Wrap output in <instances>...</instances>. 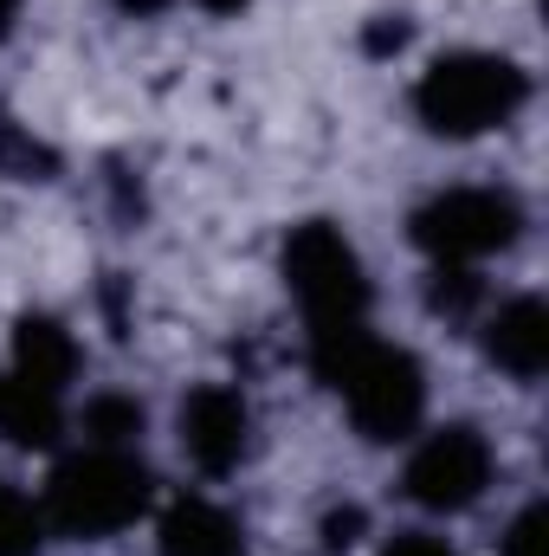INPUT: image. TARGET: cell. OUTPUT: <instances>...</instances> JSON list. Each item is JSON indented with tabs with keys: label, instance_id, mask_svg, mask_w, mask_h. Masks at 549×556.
I'll return each instance as SVG.
<instances>
[{
	"label": "cell",
	"instance_id": "obj_1",
	"mask_svg": "<svg viewBox=\"0 0 549 556\" xmlns=\"http://www.w3.org/2000/svg\"><path fill=\"white\" fill-rule=\"evenodd\" d=\"M310 369L317 382L349 408L356 433L388 446L408 440L426 415V376L401 343H382L369 324H336V330H310Z\"/></svg>",
	"mask_w": 549,
	"mask_h": 556
},
{
	"label": "cell",
	"instance_id": "obj_2",
	"mask_svg": "<svg viewBox=\"0 0 549 556\" xmlns=\"http://www.w3.org/2000/svg\"><path fill=\"white\" fill-rule=\"evenodd\" d=\"M524 104H531V72L505 52H446L413 85V117L452 142L505 130Z\"/></svg>",
	"mask_w": 549,
	"mask_h": 556
},
{
	"label": "cell",
	"instance_id": "obj_3",
	"mask_svg": "<svg viewBox=\"0 0 549 556\" xmlns=\"http://www.w3.org/2000/svg\"><path fill=\"white\" fill-rule=\"evenodd\" d=\"M149 492H155V479H149V466L130 446H85V453H72L52 472L46 518L65 538L98 544V538H117V531L137 525L142 511H149Z\"/></svg>",
	"mask_w": 549,
	"mask_h": 556
},
{
	"label": "cell",
	"instance_id": "obj_4",
	"mask_svg": "<svg viewBox=\"0 0 549 556\" xmlns=\"http://www.w3.org/2000/svg\"><path fill=\"white\" fill-rule=\"evenodd\" d=\"M284 285H291V298L304 311V330L369 324V273H362V253L330 220L291 227V240H284Z\"/></svg>",
	"mask_w": 549,
	"mask_h": 556
},
{
	"label": "cell",
	"instance_id": "obj_5",
	"mask_svg": "<svg viewBox=\"0 0 549 556\" xmlns=\"http://www.w3.org/2000/svg\"><path fill=\"white\" fill-rule=\"evenodd\" d=\"M524 233V207L505 188H446L426 207H413V247L433 266H478L491 253H511Z\"/></svg>",
	"mask_w": 549,
	"mask_h": 556
},
{
	"label": "cell",
	"instance_id": "obj_6",
	"mask_svg": "<svg viewBox=\"0 0 549 556\" xmlns=\"http://www.w3.org/2000/svg\"><path fill=\"white\" fill-rule=\"evenodd\" d=\"M491 485V446L478 427H439L426 433L408 453V472H401V492H408L420 511H472Z\"/></svg>",
	"mask_w": 549,
	"mask_h": 556
},
{
	"label": "cell",
	"instance_id": "obj_7",
	"mask_svg": "<svg viewBox=\"0 0 549 556\" xmlns=\"http://www.w3.org/2000/svg\"><path fill=\"white\" fill-rule=\"evenodd\" d=\"M246 446H253V408H246L240 389H227V382H201V389L181 402V453H188L207 479L240 472Z\"/></svg>",
	"mask_w": 549,
	"mask_h": 556
},
{
	"label": "cell",
	"instance_id": "obj_8",
	"mask_svg": "<svg viewBox=\"0 0 549 556\" xmlns=\"http://www.w3.org/2000/svg\"><path fill=\"white\" fill-rule=\"evenodd\" d=\"M485 356L511 382H537L549 369V311L544 298H511L485 317Z\"/></svg>",
	"mask_w": 549,
	"mask_h": 556
},
{
	"label": "cell",
	"instance_id": "obj_9",
	"mask_svg": "<svg viewBox=\"0 0 549 556\" xmlns=\"http://www.w3.org/2000/svg\"><path fill=\"white\" fill-rule=\"evenodd\" d=\"M155 551L162 556H240L246 551V531L227 505L214 498H175L162 511V531H155Z\"/></svg>",
	"mask_w": 549,
	"mask_h": 556
},
{
	"label": "cell",
	"instance_id": "obj_10",
	"mask_svg": "<svg viewBox=\"0 0 549 556\" xmlns=\"http://www.w3.org/2000/svg\"><path fill=\"white\" fill-rule=\"evenodd\" d=\"M7 369H20L26 382H39V389L65 395V389H72V376H78V337H72L59 317L26 311V317L13 324V363H7Z\"/></svg>",
	"mask_w": 549,
	"mask_h": 556
},
{
	"label": "cell",
	"instance_id": "obj_11",
	"mask_svg": "<svg viewBox=\"0 0 549 556\" xmlns=\"http://www.w3.org/2000/svg\"><path fill=\"white\" fill-rule=\"evenodd\" d=\"M59 433H65L59 395L26 382L20 369H0V440L20 453H46V446H59Z\"/></svg>",
	"mask_w": 549,
	"mask_h": 556
},
{
	"label": "cell",
	"instance_id": "obj_12",
	"mask_svg": "<svg viewBox=\"0 0 549 556\" xmlns=\"http://www.w3.org/2000/svg\"><path fill=\"white\" fill-rule=\"evenodd\" d=\"M39 544H46V511L0 479V556H39Z\"/></svg>",
	"mask_w": 549,
	"mask_h": 556
},
{
	"label": "cell",
	"instance_id": "obj_13",
	"mask_svg": "<svg viewBox=\"0 0 549 556\" xmlns=\"http://www.w3.org/2000/svg\"><path fill=\"white\" fill-rule=\"evenodd\" d=\"M137 433H142V408L130 395H98L85 408V440L91 446H137Z\"/></svg>",
	"mask_w": 549,
	"mask_h": 556
},
{
	"label": "cell",
	"instance_id": "obj_14",
	"mask_svg": "<svg viewBox=\"0 0 549 556\" xmlns=\"http://www.w3.org/2000/svg\"><path fill=\"white\" fill-rule=\"evenodd\" d=\"M478 298H485V285H478L472 266H433L426 304H433L439 317H472V311H478Z\"/></svg>",
	"mask_w": 549,
	"mask_h": 556
},
{
	"label": "cell",
	"instance_id": "obj_15",
	"mask_svg": "<svg viewBox=\"0 0 549 556\" xmlns=\"http://www.w3.org/2000/svg\"><path fill=\"white\" fill-rule=\"evenodd\" d=\"M505 556H549V511L544 505H524L505 531Z\"/></svg>",
	"mask_w": 549,
	"mask_h": 556
},
{
	"label": "cell",
	"instance_id": "obj_16",
	"mask_svg": "<svg viewBox=\"0 0 549 556\" xmlns=\"http://www.w3.org/2000/svg\"><path fill=\"white\" fill-rule=\"evenodd\" d=\"M0 162L20 168V175H33V181H46V168H52V155L39 142H26L20 130H0Z\"/></svg>",
	"mask_w": 549,
	"mask_h": 556
},
{
	"label": "cell",
	"instance_id": "obj_17",
	"mask_svg": "<svg viewBox=\"0 0 549 556\" xmlns=\"http://www.w3.org/2000/svg\"><path fill=\"white\" fill-rule=\"evenodd\" d=\"M356 531H362V511H356V505L323 518V538H330V551H349V544H356Z\"/></svg>",
	"mask_w": 549,
	"mask_h": 556
},
{
	"label": "cell",
	"instance_id": "obj_18",
	"mask_svg": "<svg viewBox=\"0 0 549 556\" xmlns=\"http://www.w3.org/2000/svg\"><path fill=\"white\" fill-rule=\"evenodd\" d=\"M117 7H124V13H162L168 0H117Z\"/></svg>",
	"mask_w": 549,
	"mask_h": 556
},
{
	"label": "cell",
	"instance_id": "obj_19",
	"mask_svg": "<svg viewBox=\"0 0 549 556\" xmlns=\"http://www.w3.org/2000/svg\"><path fill=\"white\" fill-rule=\"evenodd\" d=\"M20 7H26V0H0V33H7V26L20 20Z\"/></svg>",
	"mask_w": 549,
	"mask_h": 556
},
{
	"label": "cell",
	"instance_id": "obj_20",
	"mask_svg": "<svg viewBox=\"0 0 549 556\" xmlns=\"http://www.w3.org/2000/svg\"><path fill=\"white\" fill-rule=\"evenodd\" d=\"M207 13H240V7H253V0H201Z\"/></svg>",
	"mask_w": 549,
	"mask_h": 556
}]
</instances>
